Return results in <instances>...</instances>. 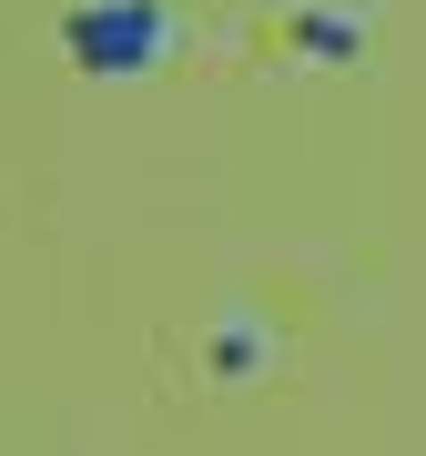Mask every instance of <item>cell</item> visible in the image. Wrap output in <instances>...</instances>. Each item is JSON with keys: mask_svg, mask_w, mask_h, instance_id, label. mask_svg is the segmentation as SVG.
I'll list each match as a JSON object with an SVG mask.
<instances>
[{"mask_svg": "<svg viewBox=\"0 0 426 456\" xmlns=\"http://www.w3.org/2000/svg\"><path fill=\"white\" fill-rule=\"evenodd\" d=\"M173 51H183L173 0H71L61 11V61L82 82H152Z\"/></svg>", "mask_w": 426, "mask_h": 456, "instance_id": "obj_1", "label": "cell"}, {"mask_svg": "<svg viewBox=\"0 0 426 456\" xmlns=\"http://www.w3.org/2000/svg\"><path fill=\"white\" fill-rule=\"evenodd\" d=\"M264 365H274V325H264L254 305H224L213 335H203V375H213V386H254Z\"/></svg>", "mask_w": 426, "mask_h": 456, "instance_id": "obj_2", "label": "cell"}, {"mask_svg": "<svg viewBox=\"0 0 426 456\" xmlns=\"http://www.w3.org/2000/svg\"><path fill=\"white\" fill-rule=\"evenodd\" d=\"M284 41L305 51V61H325V71H356L365 61V11H284Z\"/></svg>", "mask_w": 426, "mask_h": 456, "instance_id": "obj_3", "label": "cell"}]
</instances>
